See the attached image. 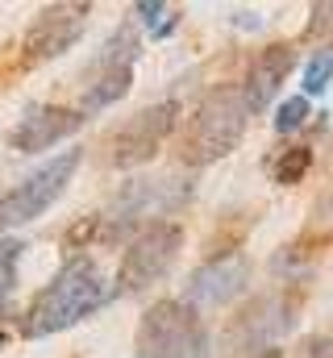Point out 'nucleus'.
Listing matches in <instances>:
<instances>
[{
  "mask_svg": "<svg viewBox=\"0 0 333 358\" xmlns=\"http://www.w3.org/2000/svg\"><path fill=\"white\" fill-rule=\"evenodd\" d=\"M108 300L104 275L92 259H67L59 275L34 296V304L21 317V334L25 338H50L63 334L71 325H80L83 317H92L100 304Z\"/></svg>",
  "mask_w": 333,
  "mask_h": 358,
  "instance_id": "nucleus-1",
  "label": "nucleus"
},
{
  "mask_svg": "<svg viewBox=\"0 0 333 358\" xmlns=\"http://www.w3.org/2000/svg\"><path fill=\"white\" fill-rule=\"evenodd\" d=\"M250 125V108L246 96L238 84H221L213 88L196 113L187 117L183 125V138H179V159L187 167H208V163H221L246 134Z\"/></svg>",
  "mask_w": 333,
  "mask_h": 358,
  "instance_id": "nucleus-2",
  "label": "nucleus"
},
{
  "mask_svg": "<svg viewBox=\"0 0 333 358\" xmlns=\"http://www.w3.org/2000/svg\"><path fill=\"white\" fill-rule=\"evenodd\" d=\"M187 196H192V183H183V179H134L117 192L108 213L96 217V238L117 242L142 221L155 225V217L175 213L179 204H187Z\"/></svg>",
  "mask_w": 333,
  "mask_h": 358,
  "instance_id": "nucleus-3",
  "label": "nucleus"
},
{
  "mask_svg": "<svg viewBox=\"0 0 333 358\" xmlns=\"http://www.w3.org/2000/svg\"><path fill=\"white\" fill-rule=\"evenodd\" d=\"M138 358H208V334L196 308L159 300L138 325Z\"/></svg>",
  "mask_w": 333,
  "mask_h": 358,
  "instance_id": "nucleus-4",
  "label": "nucleus"
},
{
  "mask_svg": "<svg viewBox=\"0 0 333 358\" xmlns=\"http://www.w3.org/2000/svg\"><path fill=\"white\" fill-rule=\"evenodd\" d=\"M80 159H83L80 150H63V155H55L50 163H42L38 171H29L17 187H8V192L0 196V234L38 221V217L67 192L71 176L80 171Z\"/></svg>",
  "mask_w": 333,
  "mask_h": 358,
  "instance_id": "nucleus-5",
  "label": "nucleus"
},
{
  "mask_svg": "<svg viewBox=\"0 0 333 358\" xmlns=\"http://www.w3.org/2000/svg\"><path fill=\"white\" fill-rule=\"evenodd\" d=\"M179 246H183V229H179L175 221H155V225H146V229L125 246V255H121L117 292L134 296V292H146L150 283H159L166 271H171Z\"/></svg>",
  "mask_w": 333,
  "mask_h": 358,
  "instance_id": "nucleus-6",
  "label": "nucleus"
},
{
  "mask_svg": "<svg viewBox=\"0 0 333 358\" xmlns=\"http://www.w3.org/2000/svg\"><path fill=\"white\" fill-rule=\"evenodd\" d=\"M292 321H296V296L292 292H271V296H258L254 304H246L234 317L225 342H229L234 355L254 358L262 350H275V342L292 329Z\"/></svg>",
  "mask_w": 333,
  "mask_h": 358,
  "instance_id": "nucleus-7",
  "label": "nucleus"
},
{
  "mask_svg": "<svg viewBox=\"0 0 333 358\" xmlns=\"http://www.w3.org/2000/svg\"><path fill=\"white\" fill-rule=\"evenodd\" d=\"M175 117H179V104L175 100H163V104H150L142 108L138 117H129L117 134H113V167H138V163H150L163 142L175 129Z\"/></svg>",
  "mask_w": 333,
  "mask_h": 358,
  "instance_id": "nucleus-8",
  "label": "nucleus"
},
{
  "mask_svg": "<svg viewBox=\"0 0 333 358\" xmlns=\"http://www.w3.org/2000/svg\"><path fill=\"white\" fill-rule=\"evenodd\" d=\"M87 13H92V4H46L34 17V25L25 29V42H21L25 59L29 63H46V59L67 55L83 38Z\"/></svg>",
  "mask_w": 333,
  "mask_h": 358,
  "instance_id": "nucleus-9",
  "label": "nucleus"
},
{
  "mask_svg": "<svg viewBox=\"0 0 333 358\" xmlns=\"http://www.w3.org/2000/svg\"><path fill=\"white\" fill-rule=\"evenodd\" d=\"M246 283H250V259L242 250H221L187 275L183 304L187 308H217V304H229Z\"/></svg>",
  "mask_w": 333,
  "mask_h": 358,
  "instance_id": "nucleus-10",
  "label": "nucleus"
},
{
  "mask_svg": "<svg viewBox=\"0 0 333 358\" xmlns=\"http://www.w3.org/2000/svg\"><path fill=\"white\" fill-rule=\"evenodd\" d=\"M83 125L80 108H63V104H34L13 129H8V146L17 155H38V150H50L59 146L63 138H71Z\"/></svg>",
  "mask_w": 333,
  "mask_h": 358,
  "instance_id": "nucleus-11",
  "label": "nucleus"
},
{
  "mask_svg": "<svg viewBox=\"0 0 333 358\" xmlns=\"http://www.w3.org/2000/svg\"><path fill=\"white\" fill-rule=\"evenodd\" d=\"M292 67H296V46H292V42H275V46H267V50L250 63L246 84H238L242 96H246L250 117L262 113V108L275 100V92H279V84H283L288 76H292Z\"/></svg>",
  "mask_w": 333,
  "mask_h": 358,
  "instance_id": "nucleus-12",
  "label": "nucleus"
},
{
  "mask_svg": "<svg viewBox=\"0 0 333 358\" xmlns=\"http://www.w3.org/2000/svg\"><path fill=\"white\" fill-rule=\"evenodd\" d=\"M134 84V63H96V80L83 92V108L96 113V108H108L117 104Z\"/></svg>",
  "mask_w": 333,
  "mask_h": 358,
  "instance_id": "nucleus-13",
  "label": "nucleus"
},
{
  "mask_svg": "<svg viewBox=\"0 0 333 358\" xmlns=\"http://www.w3.org/2000/svg\"><path fill=\"white\" fill-rule=\"evenodd\" d=\"M309 167H313V150L309 146H283L275 155V163H271V176H275V183L292 187V183H300L309 176Z\"/></svg>",
  "mask_w": 333,
  "mask_h": 358,
  "instance_id": "nucleus-14",
  "label": "nucleus"
},
{
  "mask_svg": "<svg viewBox=\"0 0 333 358\" xmlns=\"http://www.w3.org/2000/svg\"><path fill=\"white\" fill-rule=\"evenodd\" d=\"M300 84H304V100H309V96H317V92H325V88H330V84H333V46L317 50V55L309 59V67H304Z\"/></svg>",
  "mask_w": 333,
  "mask_h": 358,
  "instance_id": "nucleus-15",
  "label": "nucleus"
},
{
  "mask_svg": "<svg viewBox=\"0 0 333 358\" xmlns=\"http://www.w3.org/2000/svg\"><path fill=\"white\" fill-rule=\"evenodd\" d=\"M134 13L142 17V25H146L155 38H166V34L179 25V13H175V8H166V4H159V0H138V4H134Z\"/></svg>",
  "mask_w": 333,
  "mask_h": 358,
  "instance_id": "nucleus-16",
  "label": "nucleus"
},
{
  "mask_svg": "<svg viewBox=\"0 0 333 358\" xmlns=\"http://www.w3.org/2000/svg\"><path fill=\"white\" fill-rule=\"evenodd\" d=\"M17 259H21V242H17V238H0V308H4L8 296H13V283H17Z\"/></svg>",
  "mask_w": 333,
  "mask_h": 358,
  "instance_id": "nucleus-17",
  "label": "nucleus"
},
{
  "mask_svg": "<svg viewBox=\"0 0 333 358\" xmlns=\"http://www.w3.org/2000/svg\"><path fill=\"white\" fill-rule=\"evenodd\" d=\"M304 121H309V100H304V96L283 100L279 113H275V129H279V134H292V129H300Z\"/></svg>",
  "mask_w": 333,
  "mask_h": 358,
  "instance_id": "nucleus-18",
  "label": "nucleus"
},
{
  "mask_svg": "<svg viewBox=\"0 0 333 358\" xmlns=\"http://www.w3.org/2000/svg\"><path fill=\"white\" fill-rule=\"evenodd\" d=\"M317 25H333V4H317Z\"/></svg>",
  "mask_w": 333,
  "mask_h": 358,
  "instance_id": "nucleus-19",
  "label": "nucleus"
},
{
  "mask_svg": "<svg viewBox=\"0 0 333 358\" xmlns=\"http://www.w3.org/2000/svg\"><path fill=\"white\" fill-rule=\"evenodd\" d=\"M309 358H333L330 355V342H325V338H317V342H313V355Z\"/></svg>",
  "mask_w": 333,
  "mask_h": 358,
  "instance_id": "nucleus-20",
  "label": "nucleus"
},
{
  "mask_svg": "<svg viewBox=\"0 0 333 358\" xmlns=\"http://www.w3.org/2000/svg\"><path fill=\"white\" fill-rule=\"evenodd\" d=\"M254 358H283V350H262V355H254Z\"/></svg>",
  "mask_w": 333,
  "mask_h": 358,
  "instance_id": "nucleus-21",
  "label": "nucleus"
},
{
  "mask_svg": "<svg viewBox=\"0 0 333 358\" xmlns=\"http://www.w3.org/2000/svg\"><path fill=\"white\" fill-rule=\"evenodd\" d=\"M4 342H8V334H0V346H4Z\"/></svg>",
  "mask_w": 333,
  "mask_h": 358,
  "instance_id": "nucleus-22",
  "label": "nucleus"
}]
</instances>
